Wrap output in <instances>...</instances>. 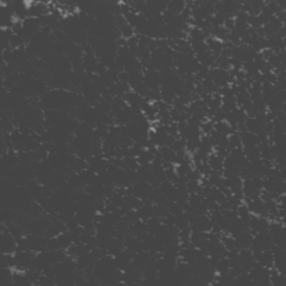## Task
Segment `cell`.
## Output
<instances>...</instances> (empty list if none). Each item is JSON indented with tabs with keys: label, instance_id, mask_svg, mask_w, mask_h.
<instances>
[{
	"label": "cell",
	"instance_id": "cell-1",
	"mask_svg": "<svg viewBox=\"0 0 286 286\" xmlns=\"http://www.w3.org/2000/svg\"><path fill=\"white\" fill-rule=\"evenodd\" d=\"M0 246H2V252L14 254L17 250V240L9 232H2L0 234Z\"/></svg>",
	"mask_w": 286,
	"mask_h": 286
}]
</instances>
